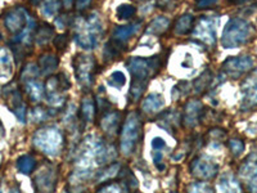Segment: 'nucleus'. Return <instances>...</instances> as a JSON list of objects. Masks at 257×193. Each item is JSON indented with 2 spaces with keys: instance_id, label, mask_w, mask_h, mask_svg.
<instances>
[{
  "instance_id": "nucleus-1",
  "label": "nucleus",
  "mask_w": 257,
  "mask_h": 193,
  "mask_svg": "<svg viewBox=\"0 0 257 193\" xmlns=\"http://www.w3.org/2000/svg\"><path fill=\"white\" fill-rule=\"evenodd\" d=\"M116 157L114 148L105 144L102 138L90 135L85 139L77 151L76 169L73 170L71 180L81 183L85 179L91 178L95 167L104 166Z\"/></svg>"
},
{
  "instance_id": "nucleus-2",
  "label": "nucleus",
  "mask_w": 257,
  "mask_h": 193,
  "mask_svg": "<svg viewBox=\"0 0 257 193\" xmlns=\"http://www.w3.org/2000/svg\"><path fill=\"white\" fill-rule=\"evenodd\" d=\"M162 57L155 56L149 58L133 57L127 61L126 66L132 75L130 95L134 101H139L148 86L149 80L155 76L162 66Z\"/></svg>"
},
{
  "instance_id": "nucleus-3",
  "label": "nucleus",
  "mask_w": 257,
  "mask_h": 193,
  "mask_svg": "<svg viewBox=\"0 0 257 193\" xmlns=\"http://www.w3.org/2000/svg\"><path fill=\"white\" fill-rule=\"evenodd\" d=\"M103 32L104 30L100 24L99 17L96 15H91L86 20H80L79 25L75 27L73 39L80 48L85 50H91L99 45Z\"/></svg>"
},
{
  "instance_id": "nucleus-4",
  "label": "nucleus",
  "mask_w": 257,
  "mask_h": 193,
  "mask_svg": "<svg viewBox=\"0 0 257 193\" xmlns=\"http://www.w3.org/2000/svg\"><path fill=\"white\" fill-rule=\"evenodd\" d=\"M252 34L253 27L248 21L243 18H231L222 31L221 44L226 49L239 48L249 41Z\"/></svg>"
},
{
  "instance_id": "nucleus-5",
  "label": "nucleus",
  "mask_w": 257,
  "mask_h": 193,
  "mask_svg": "<svg viewBox=\"0 0 257 193\" xmlns=\"http://www.w3.org/2000/svg\"><path fill=\"white\" fill-rule=\"evenodd\" d=\"M142 138V119L137 112H132L126 117L121 130V152L125 156L134 155Z\"/></svg>"
},
{
  "instance_id": "nucleus-6",
  "label": "nucleus",
  "mask_w": 257,
  "mask_h": 193,
  "mask_svg": "<svg viewBox=\"0 0 257 193\" xmlns=\"http://www.w3.org/2000/svg\"><path fill=\"white\" fill-rule=\"evenodd\" d=\"M34 144L45 155L54 157L58 156L63 147V134L56 126H45L36 130L34 134Z\"/></svg>"
},
{
  "instance_id": "nucleus-7",
  "label": "nucleus",
  "mask_w": 257,
  "mask_h": 193,
  "mask_svg": "<svg viewBox=\"0 0 257 193\" xmlns=\"http://www.w3.org/2000/svg\"><path fill=\"white\" fill-rule=\"evenodd\" d=\"M71 82L68 76L64 72L58 73L57 76H52L45 85V98L49 106L61 107L66 102V91L70 89Z\"/></svg>"
},
{
  "instance_id": "nucleus-8",
  "label": "nucleus",
  "mask_w": 257,
  "mask_h": 193,
  "mask_svg": "<svg viewBox=\"0 0 257 193\" xmlns=\"http://www.w3.org/2000/svg\"><path fill=\"white\" fill-rule=\"evenodd\" d=\"M73 70H75L77 82L82 88H90L96 73V62L94 57L89 54H77L73 59Z\"/></svg>"
},
{
  "instance_id": "nucleus-9",
  "label": "nucleus",
  "mask_w": 257,
  "mask_h": 193,
  "mask_svg": "<svg viewBox=\"0 0 257 193\" xmlns=\"http://www.w3.org/2000/svg\"><path fill=\"white\" fill-rule=\"evenodd\" d=\"M253 67V59L249 56H239V57H229L226 61H224L221 68L222 72L230 79L237 80L245 75Z\"/></svg>"
},
{
  "instance_id": "nucleus-10",
  "label": "nucleus",
  "mask_w": 257,
  "mask_h": 193,
  "mask_svg": "<svg viewBox=\"0 0 257 193\" xmlns=\"http://www.w3.org/2000/svg\"><path fill=\"white\" fill-rule=\"evenodd\" d=\"M216 18L202 17L193 30V35L203 44L213 47L216 44Z\"/></svg>"
},
{
  "instance_id": "nucleus-11",
  "label": "nucleus",
  "mask_w": 257,
  "mask_h": 193,
  "mask_svg": "<svg viewBox=\"0 0 257 193\" xmlns=\"http://www.w3.org/2000/svg\"><path fill=\"white\" fill-rule=\"evenodd\" d=\"M3 93L4 96H6L7 103L11 107V111L15 112V115L21 123H25L26 121L27 107L24 101H22V94H21L20 89L16 86L15 82H11L4 88Z\"/></svg>"
},
{
  "instance_id": "nucleus-12",
  "label": "nucleus",
  "mask_w": 257,
  "mask_h": 193,
  "mask_svg": "<svg viewBox=\"0 0 257 193\" xmlns=\"http://www.w3.org/2000/svg\"><path fill=\"white\" fill-rule=\"evenodd\" d=\"M190 173L202 180H210L219 173V165L208 157H197L190 164Z\"/></svg>"
},
{
  "instance_id": "nucleus-13",
  "label": "nucleus",
  "mask_w": 257,
  "mask_h": 193,
  "mask_svg": "<svg viewBox=\"0 0 257 193\" xmlns=\"http://www.w3.org/2000/svg\"><path fill=\"white\" fill-rule=\"evenodd\" d=\"M257 106V68L249 71V75L242 84V110L248 111Z\"/></svg>"
},
{
  "instance_id": "nucleus-14",
  "label": "nucleus",
  "mask_w": 257,
  "mask_h": 193,
  "mask_svg": "<svg viewBox=\"0 0 257 193\" xmlns=\"http://www.w3.org/2000/svg\"><path fill=\"white\" fill-rule=\"evenodd\" d=\"M30 21H31V17L29 16L26 9L16 8L12 9L6 16L4 24H6L8 31L13 32V34H20V32H22L26 29L27 25L30 24Z\"/></svg>"
},
{
  "instance_id": "nucleus-15",
  "label": "nucleus",
  "mask_w": 257,
  "mask_h": 193,
  "mask_svg": "<svg viewBox=\"0 0 257 193\" xmlns=\"http://www.w3.org/2000/svg\"><path fill=\"white\" fill-rule=\"evenodd\" d=\"M239 175L249 190L257 192V155H251L243 162Z\"/></svg>"
},
{
  "instance_id": "nucleus-16",
  "label": "nucleus",
  "mask_w": 257,
  "mask_h": 193,
  "mask_svg": "<svg viewBox=\"0 0 257 193\" xmlns=\"http://www.w3.org/2000/svg\"><path fill=\"white\" fill-rule=\"evenodd\" d=\"M57 174L54 167L50 165H45L44 169L40 170V173L36 175V188L41 192H49V190L54 189L56 187Z\"/></svg>"
},
{
  "instance_id": "nucleus-17",
  "label": "nucleus",
  "mask_w": 257,
  "mask_h": 193,
  "mask_svg": "<svg viewBox=\"0 0 257 193\" xmlns=\"http://www.w3.org/2000/svg\"><path fill=\"white\" fill-rule=\"evenodd\" d=\"M202 109H203V106L199 101L193 100L188 102L184 107V112L181 115L184 125L189 126V128H194L201 120Z\"/></svg>"
},
{
  "instance_id": "nucleus-18",
  "label": "nucleus",
  "mask_w": 257,
  "mask_h": 193,
  "mask_svg": "<svg viewBox=\"0 0 257 193\" xmlns=\"http://www.w3.org/2000/svg\"><path fill=\"white\" fill-rule=\"evenodd\" d=\"M120 119L121 114L117 111H108L102 115V119H100L99 126L103 132L108 137H114L116 134H118V125H120Z\"/></svg>"
},
{
  "instance_id": "nucleus-19",
  "label": "nucleus",
  "mask_w": 257,
  "mask_h": 193,
  "mask_svg": "<svg viewBox=\"0 0 257 193\" xmlns=\"http://www.w3.org/2000/svg\"><path fill=\"white\" fill-rule=\"evenodd\" d=\"M181 114L178 111H174V110H169V111H165L164 114L158 117V125L161 128H164L166 132L175 133L179 129V126L181 125Z\"/></svg>"
},
{
  "instance_id": "nucleus-20",
  "label": "nucleus",
  "mask_w": 257,
  "mask_h": 193,
  "mask_svg": "<svg viewBox=\"0 0 257 193\" xmlns=\"http://www.w3.org/2000/svg\"><path fill=\"white\" fill-rule=\"evenodd\" d=\"M141 26L142 21L141 22H134V24L126 25V26H117L116 29H114L113 34H112V40H114L116 43H118V44L125 45L126 47V41L139 31Z\"/></svg>"
},
{
  "instance_id": "nucleus-21",
  "label": "nucleus",
  "mask_w": 257,
  "mask_h": 193,
  "mask_svg": "<svg viewBox=\"0 0 257 193\" xmlns=\"http://www.w3.org/2000/svg\"><path fill=\"white\" fill-rule=\"evenodd\" d=\"M165 107V100L164 96L158 93H152L147 96L143 101L142 105V110L146 114H156V112L161 111Z\"/></svg>"
},
{
  "instance_id": "nucleus-22",
  "label": "nucleus",
  "mask_w": 257,
  "mask_h": 193,
  "mask_svg": "<svg viewBox=\"0 0 257 193\" xmlns=\"http://www.w3.org/2000/svg\"><path fill=\"white\" fill-rule=\"evenodd\" d=\"M24 82L25 86H26L27 95H29V98L32 102H40V101L44 98L45 89L43 82L39 81L38 79H31Z\"/></svg>"
},
{
  "instance_id": "nucleus-23",
  "label": "nucleus",
  "mask_w": 257,
  "mask_h": 193,
  "mask_svg": "<svg viewBox=\"0 0 257 193\" xmlns=\"http://www.w3.org/2000/svg\"><path fill=\"white\" fill-rule=\"evenodd\" d=\"M217 189L221 192H242V185L233 174L226 173L220 178Z\"/></svg>"
},
{
  "instance_id": "nucleus-24",
  "label": "nucleus",
  "mask_w": 257,
  "mask_h": 193,
  "mask_svg": "<svg viewBox=\"0 0 257 193\" xmlns=\"http://www.w3.org/2000/svg\"><path fill=\"white\" fill-rule=\"evenodd\" d=\"M58 58L54 54H44V56H41L40 59H39V67H40V71L43 75H50L54 71L58 68Z\"/></svg>"
},
{
  "instance_id": "nucleus-25",
  "label": "nucleus",
  "mask_w": 257,
  "mask_h": 193,
  "mask_svg": "<svg viewBox=\"0 0 257 193\" xmlns=\"http://www.w3.org/2000/svg\"><path fill=\"white\" fill-rule=\"evenodd\" d=\"M193 25H194V17L192 15H183L176 20L174 31L176 35H187L193 30Z\"/></svg>"
},
{
  "instance_id": "nucleus-26",
  "label": "nucleus",
  "mask_w": 257,
  "mask_h": 193,
  "mask_svg": "<svg viewBox=\"0 0 257 193\" xmlns=\"http://www.w3.org/2000/svg\"><path fill=\"white\" fill-rule=\"evenodd\" d=\"M12 57L8 50L0 48V79H7L13 72Z\"/></svg>"
},
{
  "instance_id": "nucleus-27",
  "label": "nucleus",
  "mask_w": 257,
  "mask_h": 193,
  "mask_svg": "<svg viewBox=\"0 0 257 193\" xmlns=\"http://www.w3.org/2000/svg\"><path fill=\"white\" fill-rule=\"evenodd\" d=\"M170 21L166 17H157L149 24L148 29L146 30V32L148 35H162L167 29H169Z\"/></svg>"
},
{
  "instance_id": "nucleus-28",
  "label": "nucleus",
  "mask_w": 257,
  "mask_h": 193,
  "mask_svg": "<svg viewBox=\"0 0 257 193\" xmlns=\"http://www.w3.org/2000/svg\"><path fill=\"white\" fill-rule=\"evenodd\" d=\"M95 116V105L91 98H84L80 107V117L85 123H93Z\"/></svg>"
},
{
  "instance_id": "nucleus-29",
  "label": "nucleus",
  "mask_w": 257,
  "mask_h": 193,
  "mask_svg": "<svg viewBox=\"0 0 257 193\" xmlns=\"http://www.w3.org/2000/svg\"><path fill=\"white\" fill-rule=\"evenodd\" d=\"M54 36V29L48 24H41L38 27L35 34V41L36 44L39 45H45L48 44L52 38Z\"/></svg>"
},
{
  "instance_id": "nucleus-30",
  "label": "nucleus",
  "mask_w": 257,
  "mask_h": 193,
  "mask_svg": "<svg viewBox=\"0 0 257 193\" xmlns=\"http://www.w3.org/2000/svg\"><path fill=\"white\" fill-rule=\"evenodd\" d=\"M36 167V160L30 155L21 156L17 160V169L20 173L25 174V175H30V174L35 170Z\"/></svg>"
},
{
  "instance_id": "nucleus-31",
  "label": "nucleus",
  "mask_w": 257,
  "mask_h": 193,
  "mask_svg": "<svg viewBox=\"0 0 257 193\" xmlns=\"http://www.w3.org/2000/svg\"><path fill=\"white\" fill-rule=\"evenodd\" d=\"M213 76L212 73L210 71H205V72L202 73L201 76L194 81L193 86H194V91L196 93H203L206 89L210 88V84L212 82Z\"/></svg>"
},
{
  "instance_id": "nucleus-32",
  "label": "nucleus",
  "mask_w": 257,
  "mask_h": 193,
  "mask_svg": "<svg viewBox=\"0 0 257 193\" xmlns=\"http://www.w3.org/2000/svg\"><path fill=\"white\" fill-rule=\"evenodd\" d=\"M57 112L53 109H43V107H36L31 111V120L34 123H44L48 120V117L54 116Z\"/></svg>"
},
{
  "instance_id": "nucleus-33",
  "label": "nucleus",
  "mask_w": 257,
  "mask_h": 193,
  "mask_svg": "<svg viewBox=\"0 0 257 193\" xmlns=\"http://www.w3.org/2000/svg\"><path fill=\"white\" fill-rule=\"evenodd\" d=\"M61 0H43L41 12L45 17H54L61 8Z\"/></svg>"
},
{
  "instance_id": "nucleus-34",
  "label": "nucleus",
  "mask_w": 257,
  "mask_h": 193,
  "mask_svg": "<svg viewBox=\"0 0 257 193\" xmlns=\"http://www.w3.org/2000/svg\"><path fill=\"white\" fill-rule=\"evenodd\" d=\"M107 82H108V85L112 86V88L120 89L126 84V77L121 71H114V72H112L109 75V77L107 79Z\"/></svg>"
},
{
  "instance_id": "nucleus-35",
  "label": "nucleus",
  "mask_w": 257,
  "mask_h": 193,
  "mask_svg": "<svg viewBox=\"0 0 257 193\" xmlns=\"http://www.w3.org/2000/svg\"><path fill=\"white\" fill-rule=\"evenodd\" d=\"M41 73L40 67H39V64L36 63H30L27 64L26 68L22 71V81H27V80L31 79H38L39 75Z\"/></svg>"
},
{
  "instance_id": "nucleus-36",
  "label": "nucleus",
  "mask_w": 257,
  "mask_h": 193,
  "mask_svg": "<svg viewBox=\"0 0 257 193\" xmlns=\"http://www.w3.org/2000/svg\"><path fill=\"white\" fill-rule=\"evenodd\" d=\"M137 13V8L128 4H122L117 8V17L120 20H130Z\"/></svg>"
},
{
  "instance_id": "nucleus-37",
  "label": "nucleus",
  "mask_w": 257,
  "mask_h": 193,
  "mask_svg": "<svg viewBox=\"0 0 257 193\" xmlns=\"http://www.w3.org/2000/svg\"><path fill=\"white\" fill-rule=\"evenodd\" d=\"M189 91H190V85L188 84V82L183 81V82H179L176 86H174L171 94H173V96L175 98V100H180V98H183V96L188 95Z\"/></svg>"
},
{
  "instance_id": "nucleus-38",
  "label": "nucleus",
  "mask_w": 257,
  "mask_h": 193,
  "mask_svg": "<svg viewBox=\"0 0 257 193\" xmlns=\"http://www.w3.org/2000/svg\"><path fill=\"white\" fill-rule=\"evenodd\" d=\"M229 148H230L233 156L238 157L244 151V142L240 141V139H230L229 141Z\"/></svg>"
},
{
  "instance_id": "nucleus-39",
  "label": "nucleus",
  "mask_w": 257,
  "mask_h": 193,
  "mask_svg": "<svg viewBox=\"0 0 257 193\" xmlns=\"http://www.w3.org/2000/svg\"><path fill=\"white\" fill-rule=\"evenodd\" d=\"M99 192H107V190H111V192H121V190H126V188L122 184H117L116 181H109V183H105L102 187L98 188Z\"/></svg>"
},
{
  "instance_id": "nucleus-40",
  "label": "nucleus",
  "mask_w": 257,
  "mask_h": 193,
  "mask_svg": "<svg viewBox=\"0 0 257 193\" xmlns=\"http://www.w3.org/2000/svg\"><path fill=\"white\" fill-rule=\"evenodd\" d=\"M96 105H98V111L99 114H105V112L111 111V103L105 100L104 96L98 95L96 96Z\"/></svg>"
},
{
  "instance_id": "nucleus-41",
  "label": "nucleus",
  "mask_w": 257,
  "mask_h": 193,
  "mask_svg": "<svg viewBox=\"0 0 257 193\" xmlns=\"http://www.w3.org/2000/svg\"><path fill=\"white\" fill-rule=\"evenodd\" d=\"M190 190H194V192H201V190H203V192H211L212 187L208 183H206V181H197L196 184H193L190 187Z\"/></svg>"
},
{
  "instance_id": "nucleus-42",
  "label": "nucleus",
  "mask_w": 257,
  "mask_h": 193,
  "mask_svg": "<svg viewBox=\"0 0 257 193\" xmlns=\"http://www.w3.org/2000/svg\"><path fill=\"white\" fill-rule=\"evenodd\" d=\"M68 44V38L67 35H58L54 39V47L59 50H63L64 48L67 47Z\"/></svg>"
},
{
  "instance_id": "nucleus-43",
  "label": "nucleus",
  "mask_w": 257,
  "mask_h": 193,
  "mask_svg": "<svg viewBox=\"0 0 257 193\" xmlns=\"http://www.w3.org/2000/svg\"><path fill=\"white\" fill-rule=\"evenodd\" d=\"M91 3H93V0H75V7H76L77 11L84 12L91 6Z\"/></svg>"
},
{
  "instance_id": "nucleus-44",
  "label": "nucleus",
  "mask_w": 257,
  "mask_h": 193,
  "mask_svg": "<svg viewBox=\"0 0 257 193\" xmlns=\"http://www.w3.org/2000/svg\"><path fill=\"white\" fill-rule=\"evenodd\" d=\"M217 3V0H197L196 7L198 9H205L210 8V7L215 6Z\"/></svg>"
},
{
  "instance_id": "nucleus-45",
  "label": "nucleus",
  "mask_w": 257,
  "mask_h": 193,
  "mask_svg": "<svg viewBox=\"0 0 257 193\" xmlns=\"http://www.w3.org/2000/svg\"><path fill=\"white\" fill-rule=\"evenodd\" d=\"M166 147V142L162 139V138H155L152 141V148L153 149H158V151H162V149Z\"/></svg>"
},
{
  "instance_id": "nucleus-46",
  "label": "nucleus",
  "mask_w": 257,
  "mask_h": 193,
  "mask_svg": "<svg viewBox=\"0 0 257 193\" xmlns=\"http://www.w3.org/2000/svg\"><path fill=\"white\" fill-rule=\"evenodd\" d=\"M228 2L230 4H235V6H238V4H244L247 3V2H251V0H228Z\"/></svg>"
},
{
  "instance_id": "nucleus-47",
  "label": "nucleus",
  "mask_w": 257,
  "mask_h": 193,
  "mask_svg": "<svg viewBox=\"0 0 257 193\" xmlns=\"http://www.w3.org/2000/svg\"><path fill=\"white\" fill-rule=\"evenodd\" d=\"M73 4V0H63V7H66V8H71Z\"/></svg>"
},
{
  "instance_id": "nucleus-48",
  "label": "nucleus",
  "mask_w": 257,
  "mask_h": 193,
  "mask_svg": "<svg viewBox=\"0 0 257 193\" xmlns=\"http://www.w3.org/2000/svg\"><path fill=\"white\" fill-rule=\"evenodd\" d=\"M4 135V126H3V124L0 123V138L3 137Z\"/></svg>"
},
{
  "instance_id": "nucleus-49",
  "label": "nucleus",
  "mask_w": 257,
  "mask_h": 193,
  "mask_svg": "<svg viewBox=\"0 0 257 193\" xmlns=\"http://www.w3.org/2000/svg\"><path fill=\"white\" fill-rule=\"evenodd\" d=\"M41 2H43V0H31V3L34 4V6H39V4H40Z\"/></svg>"
}]
</instances>
